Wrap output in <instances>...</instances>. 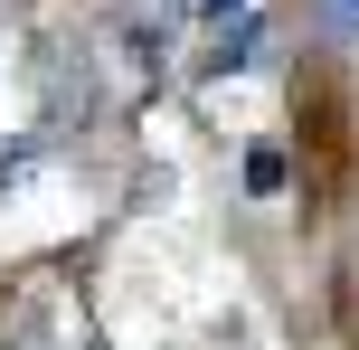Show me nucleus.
<instances>
[{
    "label": "nucleus",
    "mask_w": 359,
    "mask_h": 350,
    "mask_svg": "<svg viewBox=\"0 0 359 350\" xmlns=\"http://www.w3.org/2000/svg\"><path fill=\"white\" fill-rule=\"evenodd\" d=\"M312 19H322V38L359 48V0H312Z\"/></svg>",
    "instance_id": "1"
},
{
    "label": "nucleus",
    "mask_w": 359,
    "mask_h": 350,
    "mask_svg": "<svg viewBox=\"0 0 359 350\" xmlns=\"http://www.w3.org/2000/svg\"><path fill=\"white\" fill-rule=\"evenodd\" d=\"M198 10H227V0H198Z\"/></svg>",
    "instance_id": "2"
}]
</instances>
